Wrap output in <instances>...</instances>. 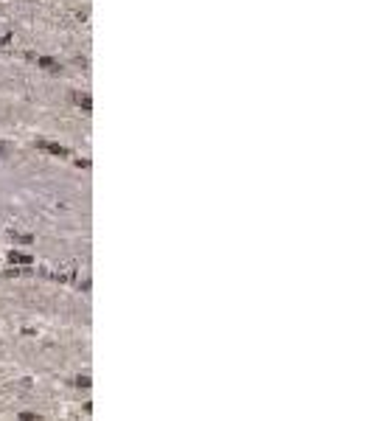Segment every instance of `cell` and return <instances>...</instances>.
Masks as SVG:
<instances>
[{
	"label": "cell",
	"instance_id": "6da1fadb",
	"mask_svg": "<svg viewBox=\"0 0 373 421\" xmlns=\"http://www.w3.org/2000/svg\"><path fill=\"white\" fill-rule=\"evenodd\" d=\"M20 421H40L37 413H20Z\"/></svg>",
	"mask_w": 373,
	"mask_h": 421
},
{
	"label": "cell",
	"instance_id": "7a4b0ae2",
	"mask_svg": "<svg viewBox=\"0 0 373 421\" xmlns=\"http://www.w3.org/2000/svg\"><path fill=\"white\" fill-rule=\"evenodd\" d=\"M76 385H79V387H87V385H90V376H79Z\"/></svg>",
	"mask_w": 373,
	"mask_h": 421
}]
</instances>
